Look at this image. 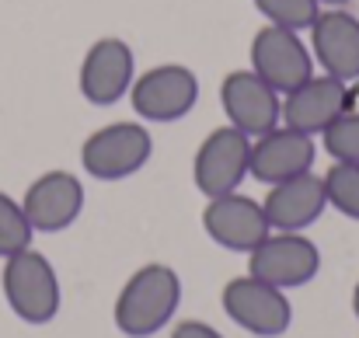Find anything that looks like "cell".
Masks as SVG:
<instances>
[{
    "instance_id": "cell-1",
    "label": "cell",
    "mask_w": 359,
    "mask_h": 338,
    "mask_svg": "<svg viewBox=\"0 0 359 338\" xmlns=\"http://www.w3.org/2000/svg\"><path fill=\"white\" fill-rule=\"evenodd\" d=\"M182 307V276L164 262L140 265L112 304V321L126 338H154Z\"/></svg>"
},
{
    "instance_id": "cell-2",
    "label": "cell",
    "mask_w": 359,
    "mask_h": 338,
    "mask_svg": "<svg viewBox=\"0 0 359 338\" xmlns=\"http://www.w3.org/2000/svg\"><path fill=\"white\" fill-rule=\"evenodd\" d=\"M0 290H4L11 314L25 325H49L63 304L56 265L35 248H25V251L4 258Z\"/></svg>"
},
{
    "instance_id": "cell-3",
    "label": "cell",
    "mask_w": 359,
    "mask_h": 338,
    "mask_svg": "<svg viewBox=\"0 0 359 338\" xmlns=\"http://www.w3.org/2000/svg\"><path fill=\"white\" fill-rule=\"evenodd\" d=\"M154 157V136L147 122L119 119L109 126H98L81 143V168L98 182H122L143 171Z\"/></svg>"
},
{
    "instance_id": "cell-4",
    "label": "cell",
    "mask_w": 359,
    "mask_h": 338,
    "mask_svg": "<svg viewBox=\"0 0 359 338\" xmlns=\"http://www.w3.org/2000/svg\"><path fill=\"white\" fill-rule=\"evenodd\" d=\"M220 307L241 332L255 338H279L293 325V304H290L286 290L269 286V283L255 279L251 272L224 283Z\"/></svg>"
},
{
    "instance_id": "cell-5",
    "label": "cell",
    "mask_w": 359,
    "mask_h": 338,
    "mask_svg": "<svg viewBox=\"0 0 359 338\" xmlns=\"http://www.w3.org/2000/svg\"><path fill=\"white\" fill-rule=\"evenodd\" d=\"M248 272L290 293L318 279L321 248L304 230H269V237L248 251Z\"/></svg>"
},
{
    "instance_id": "cell-6",
    "label": "cell",
    "mask_w": 359,
    "mask_h": 338,
    "mask_svg": "<svg viewBox=\"0 0 359 338\" xmlns=\"http://www.w3.org/2000/svg\"><path fill=\"white\" fill-rule=\"evenodd\" d=\"M199 74L185 63H157L136 74L129 88V105L140 122H178L199 105Z\"/></svg>"
},
{
    "instance_id": "cell-7",
    "label": "cell",
    "mask_w": 359,
    "mask_h": 338,
    "mask_svg": "<svg viewBox=\"0 0 359 338\" xmlns=\"http://www.w3.org/2000/svg\"><path fill=\"white\" fill-rule=\"evenodd\" d=\"M248 60H251V70L279 95H290L293 88L314 77L311 46L304 42V32H293V28L262 25L251 39Z\"/></svg>"
},
{
    "instance_id": "cell-8",
    "label": "cell",
    "mask_w": 359,
    "mask_h": 338,
    "mask_svg": "<svg viewBox=\"0 0 359 338\" xmlns=\"http://www.w3.org/2000/svg\"><path fill=\"white\" fill-rule=\"evenodd\" d=\"M251 168V136L234 126H217L203 136L192 157V182L206 199L238 192Z\"/></svg>"
},
{
    "instance_id": "cell-9",
    "label": "cell",
    "mask_w": 359,
    "mask_h": 338,
    "mask_svg": "<svg viewBox=\"0 0 359 338\" xmlns=\"http://www.w3.org/2000/svg\"><path fill=\"white\" fill-rule=\"evenodd\" d=\"M136 81V53L119 35H102L88 46L81 70H77V88L88 105L95 109H112L122 98H129V88Z\"/></svg>"
},
{
    "instance_id": "cell-10",
    "label": "cell",
    "mask_w": 359,
    "mask_h": 338,
    "mask_svg": "<svg viewBox=\"0 0 359 338\" xmlns=\"http://www.w3.org/2000/svg\"><path fill=\"white\" fill-rule=\"evenodd\" d=\"M356 102L359 84L328 77V74H314L311 81H304L300 88L283 95V126L300 129V133L318 140L339 115L356 109Z\"/></svg>"
},
{
    "instance_id": "cell-11",
    "label": "cell",
    "mask_w": 359,
    "mask_h": 338,
    "mask_svg": "<svg viewBox=\"0 0 359 338\" xmlns=\"http://www.w3.org/2000/svg\"><path fill=\"white\" fill-rule=\"evenodd\" d=\"M21 206L35 234H63L84 213V182L67 168L42 171L25 189Z\"/></svg>"
},
{
    "instance_id": "cell-12",
    "label": "cell",
    "mask_w": 359,
    "mask_h": 338,
    "mask_svg": "<svg viewBox=\"0 0 359 338\" xmlns=\"http://www.w3.org/2000/svg\"><path fill=\"white\" fill-rule=\"evenodd\" d=\"M220 105L227 115V126L248 133L251 140L283 122V95L269 88L251 67L231 70L220 81Z\"/></svg>"
},
{
    "instance_id": "cell-13",
    "label": "cell",
    "mask_w": 359,
    "mask_h": 338,
    "mask_svg": "<svg viewBox=\"0 0 359 338\" xmlns=\"http://www.w3.org/2000/svg\"><path fill=\"white\" fill-rule=\"evenodd\" d=\"M311 32V56L321 74L359 84V14L349 7H321Z\"/></svg>"
},
{
    "instance_id": "cell-14",
    "label": "cell",
    "mask_w": 359,
    "mask_h": 338,
    "mask_svg": "<svg viewBox=\"0 0 359 338\" xmlns=\"http://www.w3.org/2000/svg\"><path fill=\"white\" fill-rule=\"evenodd\" d=\"M203 230L217 248L248 255L251 248H258L269 237V217L262 210V199H251L244 192H227L217 199H206L203 210Z\"/></svg>"
},
{
    "instance_id": "cell-15",
    "label": "cell",
    "mask_w": 359,
    "mask_h": 338,
    "mask_svg": "<svg viewBox=\"0 0 359 338\" xmlns=\"http://www.w3.org/2000/svg\"><path fill=\"white\" fill-rule=\"evenodd\" d=\"M318 161V143L314 136L290 129V126H276L262 136L251 140V168L248 175L262 185H279L286 178H297L304 171H314Z\"/></svg>"
},
{
    "instance_id": "cell-16",
    "label": "cell",
    "mask_w": 359,
    "mask_h": 338,
    "mask_svg": "<svg viewBox=\"0 0 359 338\" xmlns=\"http://www.w3.org/2000/svg\"><path fill=\"white\" fill-rule=\"evenodd\" d=\"M262 210H265L272 230H307V227H314L328 210L321 175L304 171L297 178L269 185V196L262 199Z\"/></svg>"
},
{
    "instance_id": "cell-17",
    "label": "cell",
    "mask_w": 359,
    "mask_h": 338,
    "mask_svg": "<svg viewBox=\"0 0 359 338\" xmlns=\"http://www.w3.org/2000/svg\"><path fill=\"white\" fill-rule=\"evenodd\" d=\"M321 182H325L328 206L335 213H342L346 220H356L359 224V164L332 161V168L321 175Z\"/></svg>"
},
{
    "instance_id": "cell-18",
    "label": "cell",
    "mask_w": 359,
    "mask_h": 338,
    "mask_svg": "<svg viewBox=\"0 0 359 338\" xmlns=\"http://www.w3.org/2000/svg\"><path fill=\"white\" fill-rule=\"evenodd\" d=\"M32 237H35V230L25 217L21 199L0 192V258H11V255L32 248Z\"/></svg>"
},
{
    "instance_id": "cell-19",
    "label": "cell",
    "mask_w": 359,
    "mask_h": 338,
    "mask_svg": "<svg viewBox=\"0 0 359 338\" xmlns=\"http://www.w3.org/2000/svg\"><path fill=\"white\" fill-rule=\"evenodd\" d=\"M251 4L265 18V25H279V28H293V32H307L314 25V18L321 14L318 0H251Z\"/></svg>"
},
{
    "instance_id": "cell-20",
    "label": "cell",
    "mask_w": 359,
    "mask_h": 338,
    "mask_svg": "<svg viewBox=\"0 0 359 338\" xmlns=\"http://www.w3.org/2000/svg\"><path fill=\"white\" fill-rule=\"evenodd\" d=\"M318 140H321V147L332 161L359 164V109H349L346 115H339Z\"/></svg>"
},
{
    "instance_id": "cell-21",
    "label": "cell",
    "mask_w": 359,
    "mask_h": 338,
    "mask_svg": "<svg viewBox=\"0 0 359 338\" xmlns=\"http://www.w3.org/2000/svg\"><path fill=\"white\" fill-rule=\"evenodd\" d=\"M171 338H224L210 321H199V318H189V321H178L171 328Z\"/></svg>"
},
{
    "instance_id": "cell-22",
    "label": "cell",
    "mask_w": 359,
    "mask_h": 338,
    "mask_svg": "<svg viewBox=\"0 0 359 338\" xmlns=\"http://www.w3.org/2000/svg\"><path fill=\"white\" fill-rule=\"evenodd\" d=\"M353 314H356V321H359V283L353 286Z\"/></svg>"
},
{
    "instance_id": "cell-23",
    "label": "cell",
    "mask_w": 359,
    "mask_h": 338,
    "mask_svg": "<svg viewBox=\"0 0 359 338\" xmlns=\"http://www.w3.org/2000/svg\"><path fill=\"white\" fill-rule=\"evenodd\" d=\"M318 4H321V7H346L349 0H318Z\"/></svg>"
}]
</instances>
